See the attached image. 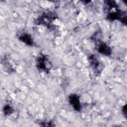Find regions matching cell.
<instances>
[{
    "instance_id": "cell-4",
    "label": "cell",
    "mask_w": 127,
    "mask_h": 127,
    "mask_svg": "<svg viewBox=\"0 0 127 127\" xmlns=\"http://www.w3.org/2000/svg\"><path fill=\"white\" fill-rule=\"evenodd\" d=\"M20 39L23 42L25 43L26 44L29 45H31L33 43L32 38L28 34H24L21 35L20 37Z\"/></svg>"
},
{
    "instance_id": "cell-3",
    "label": "cell",
    "mask_w": 127,
    "mask_h": 127,
    "mask_svg": "<svg viewBox=\"0 0 127 127\" xmlns=\"http://www.w3.org/2000/svg\"><path fill=\"white\" fill-rule=\"evenodd\" d=\"M98 52L105 55H109L111 54V49L105 44H100L98 47Z\"/></svg>"
},
{
    "instance_id": "cell-5",
    "label": "cell",
    "mask_w": 127,
    "mask_h": 127,
    "mask_svg": "<svg viewBox=\"0 0 127 127\" xmlns=\"http://www.w3.org/2000/svg\"><path fill=\"white\" fill-rule=\"evenodd\" d=\"M4 111L5 114L9 115V114H10L11 113H12V108H11V107L9 106V105H6V106H5V107L4 108Z\"/></svg>"
},
{
    "instance_id": "cell-2",
    "label": "cell",
    "mask_w": 127,
    "mask_h": 127,
    "mask_svg": "<svg viewBox=\"0 0 127 127\" xmlns=\"http://www.w3.org/2000/svg\"><path fill=\"white\" fill-rule=\"evenodd\" d=\"M69 102L71 105L73 106V108L79 111L80 109L81 106L80 104V101L78 97L75 94L70 95L69 98Z\"/></svg>"
},
{
    "instance_id": "cell-1",
    "label": "cell",
    "mask_w": 127,
    "mask_h": 127,
    "mask_svg": "<svg viewBox=\"0 0 127 127\" xmlns=\"http://www.w3.org/2000/svg\"><path fill=\"white\" fill-rule=\"evenodd\" d=\"M49 62L44 56H40L37 60V65L38 68L44 70H47L49 68Z\"/></svg>"
},
{
    "instance_id": "cell-6",
    "label": "cell",
    "mask_w": 127,
    "mask_h": 127,
    "mask_svg": "<svg viewBox=\"0 0 127 127\" xmlns=\"http://www.w3.org/2000/svg\"><path fill=\"white\" fill-rule=\"evenodd\" d=\"M124 113L125 116H126V105H125L124 107H123V113Z\"/></svg>"
}]
</instances>
